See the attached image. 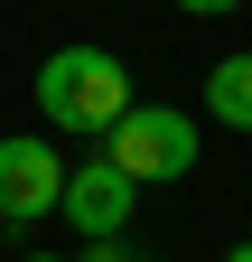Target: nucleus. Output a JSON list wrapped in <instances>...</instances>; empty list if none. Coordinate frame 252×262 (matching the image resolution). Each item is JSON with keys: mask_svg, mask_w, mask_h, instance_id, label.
Instances as JSON below:
<instances>
[{"mask_svg": "<svg viewBox=\"0 0 252 262\" xmlns=\"http://www.w3.org/2000/svg\"><path fill=\"white\" fill-rule=\"evenodd\" d=\"M131 103H140L131 66L112 47H56V56H38V122L66 131V141H103Z\"/></svg>", "mask_w": 252, "mask_h": 262, "instance_id": "f257e3e1", "label": "nucleus"}, {"mask_svg": "<svg viewBox=\"0 0 252 262\" xmlns=\"http://www.w3.org/2000/svg\"><path fill=\"white\" fill-rule=\"evenodd\" d=\"M196 150H206V141H196V122H187L178 103H131V113L103 131V159H112L131 187H178L187 169H196Z\"/></svg>", "mask_w": 252, "mask_h": 262, "instance_id": "f03ea898", "label": "nucleus"}, {"mask_svg": "<svg viewBox=\"0 0 252 262\" xmlns=\"http://www.w3.org/2000/svg\"><path fill=\"white\" fill-rule=\"evenodd\" d=\"M66 196V150H47L38 131L0 141V225H47Z\"/></svg>", "mask_w": 252, "mask_h": 262, "instance_id": "7ed1b4c3", "label": "nucleus"}, {"mask_svg": "<svg viewBox=\"0 0 252 262\" xmlns=\"http://www.w3.org/2000/svg\"><path fill=\"white\" fill-rule=\"evenodd\" d=\"M131 206H140V187L112 169L103 150L84 159V169H66V196H56V215L75 225L84 244H121V225H131Z\"/></svg>", "mask_w": 252, "mask_h": 262, "instance_id": "20e7f679", "label": "nucleus"}, {"mask_svg": "<svg viewBox=\"0 0 252 262\" xmlns=\"http://www.w3.org/2000/svg\"><path fill=\"white\" fill-rule=\"evenodd\" d=\"M206 113L224 131H252V47H234V56L206 66Z\"/></svg>", "mask_w": 252, "mask_h": 262, "instance_id": "39448f33", "label": "nucleus"}, {"mask_svg": "<svg viewBox=\"0 0 252 262\" xmlns=\"http://www.w3.org/2000/svg\"><path fill=\"white\" fill-rule=\"evenodd\" d=\"M178 10H187V19H234L243 0H178Z\"/></svg>", "mask_w": 252, "mask_h": 262, "instance_id": "423d86ee", "label": "nucleus"}, {"mask_svg": "<svg viewBox=\"0 0 252 262\" xmlns=\"http://www.w3.org/2000/svg\"><path fill=\"white\" fill-rule=\"evenodd\" d=\"M75 262H131V244H84Z\"/></svg>", "mask_w": 252, "mask_h": 262, "instance_id": "0eeeda50", "label": "nucleus"}, {"mask_svg": "<svg viewBox=\"0 0 252 262\" xmlns=\"http://www.w3.org/2000/svg\"><path fill=\"white\" fill-rule=\"evenodd\" d=\"M19 262H75V253H19Z\"/></svg>", "mask_w": 252, "mask_h": 262, "instance_id": "6e6552de", "label": "nucleus"}, {"mask_svg": "<svg viewBox=\"0 0 252 262\" xmlns=\"http://www.w3.org/2000/svg\"><path fill=\"white\" fill-rule=\"evenodd\" d=\"M224 262H252V244H234V253H224Z\"/></svg>", "mask_w": 252, "mask_h": 262, "instance_id": "1a4fd4ad", "label": "nucleus"}, {"mask_svg": "<svg viewBox=\"0 0 252 262\" xmlns=\"http://www.w3.org/2000/svg\"><path fill=\"white\" fill-rule=\"evenodd\" d=\"M131 262H159V253H131Z\"/></svg>", "mask_w": 252, "mask_h": 262, "instance_id": "9d476101", "label": "nucleus"}]
</instances>
